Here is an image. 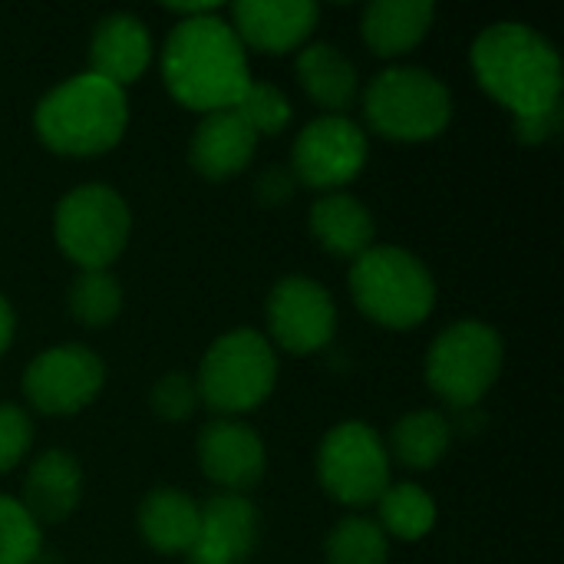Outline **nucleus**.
<instances>
[{"mask_svg": "<svg viewBox=\"0 0 564 564\" xmlns=\"http://www.w3.org/2000/svg\"><path fill=\"white\" fill-rule=\"evenodd\" d=\"M122 311V284L109 271H79L69 284V314L83 327H109Z\"/></svg>", "mask_w": 564, "mask_h": 564, "instance_id": "obj_26", "label": "nucleus"}, {"mask_svg": "<svg viewBox=\"0 0 564 564\" xmlns=\"http://www.w3.org/2000/svg\"><path fill=\"white\" fill-rule=\"evenodd\" d=\"M106 383L99 354L83 344H56L36 354L23 370V397L43 416H73L86 410Z\"/></svg>", "mask_w": 564, "mask_h": 564, "instance_id": "obj_11", "label": "nucleus"}, {"mask_svg": "<svg viewBox=\"0 0 564 564\" xmlns=\"http://www.w3.org/2000/svg\"><path fill=\"white\" fill-rule=\"evenodd\" d=\"M380 529L387 539L420 542L436 525V499L416 482H390L387 492L377 499Z\"/></svg>", "mask_w": 564, "mask_h": 564, "instance_id": "obj_24", "label": "nucleus"}, {"mask_svg": "<svg viewBox=\"0 0 564 564\" xmlns=\"http://www.w3.org/2000/svg\"><path fill=\"white\" fill-rule=\"evenodd\" d=\"M254 149H258V135L251 132V126L235 109H221L202 116L188 142V162L202 178L228 182L248 169Z\"/></svg>", "mask_w": 564, "mask_h": 564, "instance_id": "obj_17", "label": "nucleus"}, {"mask_svg": "<svg viewBox=\"0 0 564 564\" xmlns=\"http://www.w3.org/2000/svg\"><path fill=\"white\" fill-rule=\"evenodd\" d=\"M294 73L304 86V93L334 116H344L357 93H360V76L357 66L344 56V50H337L334 43H311L297 53Z\"/></svg>", "mask_w": 564, "mask_h": 564, "instance_id": "obj_22", "label": "nucleus"}, {"mask_svg": "<svg viewBox=\"0 0 564 564\" xmlns=\"http://www.w3.org/2000/svg\"><path fill=\"white\" fill-rule=\"evenodd\" d=\"M506 364V344L482 321L449 324L426 354V383L443 403L466 413L496 387Z\"/></svg>", "mask_w": 564, "mask_h": 564, "instance_id": "obj_8", "label": "nucleus"}, {"mask_svg": "<svg viewBox=\"0 0 564 564\" xmlns=\"http://www.w3.org/2000/svg\"><path fill=\"white\" fill-rule=\"evenodd\" d=\"M476 83L512 112L542 116L562 106V56L555 43L522 20L489 23L469 50Z\"/></svg>", "mask_w": 564, "mask_h": 564, "instance_id": "obj_2", "label": "nucleus"}, {"mask_svg": "<svg viewBox=\"0 0 564 564\" xmlns=\"http://www.w3.org/2000/svg\"><path fill=\"white\" fill-rule=\"evenodd\" d=\"M370 129L390 142H430L453 119L449 86L423 66H387L364 89Z\"/></svg>", "mask_w": 564, "mask_h": 564, "instance_id": "obj_6", "label": "nucleus"}, {"mask_svg": "<svg viewBox=\"0 0 564 564\" xmlns=\"http://www.w3.org/2000/svg\"><path fill=\"white\" fill-rule=\"evenodd\" d=\"M198 519H202V506L172 486L152 489L142 502H139V535L145 539V545L159 555H185L198 535Z\"/></svg>", "mask_w": 564, "mask_h": 564, "instance_id": "obj_21", "label": "nucleus"}, {"mask_svg": "<svg viewBox=\"0 0 564 564\" xmlns=\"http://www.w3.org/2000/svg\"><path fill=\"white\" fill-rule=\"evenodd\" d=\"M317 482L347 509L377 506L390 486V453L380 433L364 420H344L327 430L317 446Z\"/></svg>", "mask_w": 564, "mask_h": 564, "instance_id": "obj_9", "label": "nucleus"}, {"mask_svg": "<svg viewBox=\"0 0 564 564\" xmlns=\"http://www.w3.org/2000/svg\"><path fill=\"white\" fill-rule=\"evenodd\" d=\"M291 192H294V175H288L281 169H268L258 178V195H261L264 205H281V202L291 198Z\"/></svg>", "mask_w": 564, "mask_h": 564, "instance_id": "obj_32", "label": "nucleus"}, {"mask_svg": "<svg viewBox=\"0 0 564 564\" xmlns=\"http://www.w3.org/2000/svg\"><path fill=\"white\" fill-rule=\"evenodd\" d=\"M129 126L126 89L112 86L96 73H76L56 83L33 112L36 139L69 159L102 155L119 145Z\"/></svg>", "mask_w": 564, "mask_h": 564, "instance_id": "obj_3", "label": "nucleus"}, {"mask_svg": "<svg viewBox=\"0 0 564 564\" xmlns=\"http://www.w3.org/2000/svg\"><path fill=\"white\" fill-rule=\"evenodd\" d=\"M347 284L360 314L387 330H413L436 307L433 271L397 245H373L354 258Z\"/></svg>", "mask_w": 564, "mask_h": 564, "instance_id": "obj_4", "label": "nucleus"}, {"mask_svg": "<svg viewBox=\"0 0 564 564\" xmlns=\"http://www.w3.org/2000/svg\"><path fill=\"white\" fill-rule=\"evenodd\" d=\"M162 79L175 102L192 112L235 109L251 86L248 50L218 13L175 20L162 46Z\"/></svg>", "mask_w": 564, "mask_h": 564, "instance_id": "obj_1", "label": "nucleus"}, {"mask_svg": "<svg viewBox=\"0 0 564 564\" xmlns=\"http://www.w3.org/2000/svg\"><path fill=\"white\" fill-rule=\"evenodd\" d=\"M453 446V423L436 410H413L393 423L390 459L406 469H433Z\"/></svg>", "mask_w": 564, "mask_h": 564, "instance_id": "obj_23", "label": "nucleus"}, {"mask_svg": "<svg viewBox=\"0 0 564 564\" xmlns=\"http://www.w3.org/2000/svg\"><path fill=\"white\" fill-rule=\"evenodd\" d=\"M79 496H83L79 463L63 449H46L26 469L20 506L30 512L36 525H53L76 512Z\"/></svg>", "mask_w": 564, "mask_h": 564, "instance_id": "obj_18", "label": "nucleus"}, {"mask_svg": "<svg viewBox=\"0 0 564 564\" xmlns=\"http://www.w3.org/2000/svg\"><path fill=\"white\" fill-rule=\"evenodd\" d=\"M132 231V215L126 198L102 185H76L53 208L56 248L79 271H109V264L126 251Z\"/></svg>", "mask_w": 564, "mask_h": 564, "instance_id": "obj_7", "label": "nucleus"}, {"mask_svg": "<svg viewBox=\"0 0 564 564\" xmlns=\"http://www.w3.org/2000/svg\"><path fill=\"white\" fill-rule=\"evenodd\" d=\"M33 446V420L17 403H0V473H10Z\"/></svg>", "mask_w": 564, "mask_h": 564, "instance_id": "obj_30", "label": "nucleus"}, {"mask_svg": "<svg viewBox=\"0 0 564 564\" xmlns=\"http://www.w3.org/2000/svg\"><path fill=\"white\" fill-rule=\"evenodd\" d=\"M321 7L311 0H241L231 7V30L258 53H291L317 26Z\"/></svg>", "mask_w": 564, "mask_h": 564, "instance_id": "obj_15", "label": "nucleus"}, {"mask_svg": "<svg viewBox=\"0 0 564 564\" xmlns=\"http://www.w3.org/2000/svg\"><path fill=\"white\" fill-rule=\"evenodd\" d=\"M165 10L178 20H195V17H208V13H218L221 3H165Z\"/></svg>", "mask_w": 564, "mask_h": 564, "instance_id": "obj_34", "label": "nucleus"}, {"mask_svg": "<svg viewBox=\"0 0 564 564\" xmlns=\"http://www.w3.org/2000/svg\"><path fill=\"white\" fill-rule=\"evenodd\" d=\"M264 317L271 347H281L294 357L324 350L337 334V304L330 291L304 274L281 278L268 291Z\"/></svg>", "mask_w": 564, "mask_h": 564, "instance_id": "obj_12", "label": "nucleus"}, {"mask_svg": "<svg viewBox=\"0 0 564 564\" xmlns=\"http://www.w3.org/2000/svg\"><path fill=\"white\" fill-rule=\"evenodd\" d=\"M198 387H195V377L182 373V370H172L165 377L155 380L152 393H149V406L159 420L165 423H185L195 410H198Z\"/></svg>", "mask_w": 564, "mask_h": 564, "instance_id": "obj_29", "label": "nucleus"}, {"mask_svg": "<svg viewBox=\"0 0 564 564\" xmlns=\"http://www.w3.org/2000/svg\"><path fill=\"white\" fill-rule=\"evenodd\" d=\"M562 126V106L552 109V112H542V116H529V119H516V135L525 142V145H542L549 142Z\"/></svg>", "mask_w": 564, "mask_h": 564, "instance_id": "obj_31", "label": "nucleus"}, {"mask_svg": "<svg viewBox=\"0 0 564 564\" xmlns=\"http://www.w3.org/2000/svg\"><path fill=\"white\" fill-rule=\"evenodd\" d=\"M367 155V132L350 116L324 112L297 132L291 145V175L314 192H340L364 172Z\"/></svg>", "mask_w": 564, "mask_h": 564, "instance_id": "obj_10", "label": "nucleus"}, {"mask_svg": "<svg viewBox=\"0 0 564 564\" xmlns=\"http://www.w3.org/2000/svg\"><path fill=\"white\" fill-rule=\"evenodd\" d=\"M436 20V7L430 0H373L364 10L360 33L370 53L380 59H397L416 50Z\"/></svg>", "mask_w": 564, "mask_h": 564, "instance_id": "obj_19", "label": "nucleus"}, {"mask_svg": "<svg viewBox=\"0 0 564 564\" xmlns=\"http://www.w3.org/2000/svg\"><path fill=\"white\" fill-rule=\"evenodd\" d=\"M258 535L261 516L254 502L221 492L202 502L198 535L182 558L185 564H245L258 549Z\"/></svg>", "mask_w": 564, "mask_h": 564, "instance_id": "obj_14", "label": "nucleus"}, {"mask_svg": "<svg viewBox=\"0 0 564 564\" xmlns=\"http://www.w3.org/2000/svg\"><path fill=\"white\" fill-rule=\"evenodd\" d=\"M387 555H390V542L383 529L364 516L340 519L324 542L327 564H387Z\"/></svg>", "mask_w": 564, "mask_h": 564, "instance_id": "obj_25", "label": "nucleus"}, {"mask_svg": "<svg viewBox=\"0 0 564 564\" xmlns=\"http://www.w3.org/2000/svg\"><path fill=\"white\" fill-rule=\"evenodd\" d=\"M13 334H17V314H13L10 301L0 294V357H3L7 347L13 344Z\"/></svg>", "mask_w": 564, "mask_h": 564, "instance_id": "obj_33", "label": "nucleus"}, {"mask_svg": "<svg viewBox=\"0 0 564 564\" xmlns=\"http://www.w3.org/2000/svg\"><path fill=\"white\" fill-rule=\"evenodd\" d=\"M198 466L205 479L215 482L221 492L241 496L261 482L268 469V453L261 436L248 423L218 416L198 433Z\"/></svg>", "mask_w": 564, "mask_h": 564, "instance_id": "obj_13", "label": "nucleus"}, {"mask_svg": "<svg viewBox=\"0 0 564 564\" xmlns=\"http://www.w3.org/2000/svg\"><path fill=\"white\" fill-rule=\"evenodd\" d=\"M43 552V532L20 506V499L0 496V564H36Z\"/></svg>", "mask_w": 564, "mask_h": 564, "instance_id": "obj_27", "label": "nucleus"}, {"mask_svg": "<svg viewBox=\"0 0 564 564\" xmlns=\"http://www.w3.org/2000/svg\"><path fill=\"white\" fill-rule=\"evenodd\" d=\"M311 235L334 258H360L373 248L377 221L370 208L350 192H327L311 208Z\"/></svg>", "mask_w": 564, "mask_h": 564, "instance_id": "obj_20", "label": "nucleus"}, {"mask_svg": "<svg viewBox=\"0 0 564 564\" xmlns=\"http://www.w3.org/2000/svg\"><path fill=\"white\" fill-rule=\"evenodd\" d=\"M274 383L278 354L271 340L251 327H238L215 337L195 373L198 400L228 420L258 410L274 393Z\"/></svg>", "mask_w": 564, "mask_h": 564, "instance_id": "obj_5", "label": "nucleus"}, {"mask_svg": "<svg viewBox=\"0 0 564 564\" xmlns=\"http://www.w3.org/2000/svg\"><path fill=\"white\" fill-rule=\"evenodd\" d=\"M89 73L109 79L112 86H132L152 63L149 26L135 13H106L89 36Z\"/></svg>", "mask_w": 564, "mask_h": 564, "instance_id": "obj_16", "label": "nucleus"}, {"mask_svg": "<svg viewBox=\"0 0 564 564\" xmlns=\"http://www.w3.org/2000/svg\"><path fill=\"white\" fill-rule=\"evenodd\" d=\"M235 112L251 126V132L261 139V135H278L291 126V99L274 86V83H264V79H251V86L245 89V96L238 99Z\"/></svg>", "mask_w": 564, "mask_h": 564, "instance_id": "obj_28", "label": "nucleus"}]
</instances>
